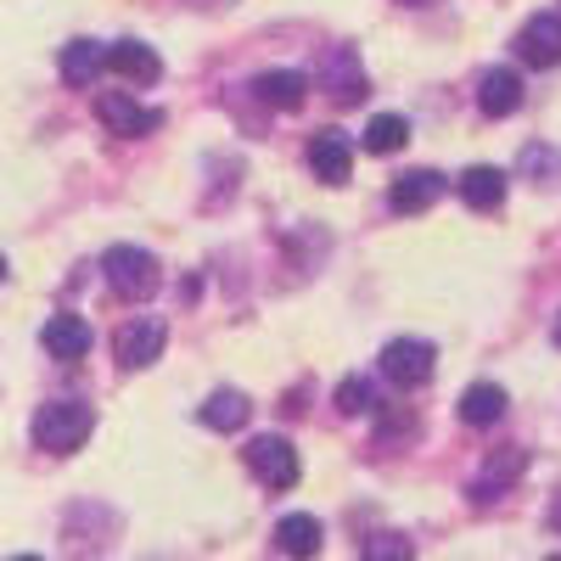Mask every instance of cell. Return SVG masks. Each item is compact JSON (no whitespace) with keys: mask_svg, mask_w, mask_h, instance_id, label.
I'll return each mask as SVG.
<instances>
[{"mask_svg":"<svg viewBox=\"0 0 561 561\" xmlns=\"http://www.w3.org/2000/svg\"><path fill=\"white\" fill-rule=\"evenodd\" d=\"M90 427H96L90 404H79V399H51V404H39V415H34V444H39L45 455H73V449L90 438Z\"/></svg>","mask_w":561,"mask_h":561,"instance_id":"cell-1","label":"cell"},{"mask_svg":"<svg viewBox=\"0 0 561 561\" xmlns=\"http://www.w3.org/2000/svg\"><path fill=\"white\" fill-rule=\"evenodd\" d=\"M102 270H107V287H113L118 298H129V304L152 298V293L163 287V270H158V259H152L147 248H107Z\"/></svg>","mask_w":561,"mask_h":561,"instance_id":"cell-2","label":"cell"},{"mask_svg":"<svg viewBox=\"0 0 561 561\" xmlns=\"http://www.w3.org/2000/svg\"><path fill=\"white\" fill-rule=\"evenodd\" d=\"M163 343H169V325L152 320V314H135L118 325V337H113V359L124 370H147L152 359H163Z\"/></svg>","mask_w":561,"mask_h":561,"instance_id":"cell-3","label":"cell"},{"mask_svg":"<svg viewBox=\"0 0 561 561\" xmlns=\"http://www.w3.org/2000/svg\"><path fill=\"white\" fill-rule=\"evenodd\" d=\"M433 343H421V337H393L382 348V370H388V382L393 388H421V382H433Z\"/></svg>","mask_w":561,"mask_h":561,"instance_id":"cell-4","label":"cell"},{"mask_svg":"<svg viewBox=\"0 0 561 561\" xmlns=\"http://www.w3.org/2000/svg\"><path fill=\"white\" fill-rule=\"evenodd\" d=\"M248 466H253V478L264 489H293L298 483V449L287 438H275V433H264V438L248 444Z\"/></svg>","mask_w":561,"mask_h":561,"instance_id":"cell-5","label":"cell"},{"mask_svg":"<svg viewBox=\"0 0 561 561\" xmlns=\"http://www.w3.org/2000/svg\"><path fill=\"white\" fill-rule=\"evenodd\" d=\"M96 118L113 129V135H152L158 124H163V113L158 107H140V102H129L124 96V90H102V96H96Z\"/></svg>","mask_w":561,"mask_h":561,"instance_id":"cell-6","label":"cell"},{"mask_svg":"<svg viewBox=\"0 0 561 561\" xmlns=\"http://www.w3.org/2000/svg\"><path fill=\"white\" fill-rule=\"evenodd\" d=\"M523 472H528V449H494V455L483 460V472L472 478V500H478V505L500 500Z\"/></svg>","mask_w":561,"mask_h":561,"instance_id":"cell-7","label":"cell"},{"mask_svg":"<svg viewBox=\"0 0 561 561\" xmlns=\"http://www.w3.org/2000/svg\"><path fill=\"white\" fill-rule=\"evenodd\" d=\"M517 51H523L528 68H556V62H561V18H556V12L528 18L523 34H517Z\"/></svg>","mask_w":561,"mask_h":561,"instance_id":"cell-8","label":"cell"},{"mask_svg":"<svg viewBox=\"0 0 561 561\" xmlns=\"http://www.w3.org/2000/svg\"><path fill=\"white\" fill-rule=\"evenodd\" d=\"M309 169H314V180H325V185H343L348 169H354L348 135H343V129H320V135L309 140Z\"/></svg>","mask_w":561,"mask_h":561,"instance_id":"cell-9","label":"cell"},{"mask_svg":"<svg viewBox=\"0 0 561 561\" xmlns=\"http://www.w3.org/2000/svg\"><path fill=\"white\" fill-rule=\"evenodd\" d=\"M478 107L489 118H511V113L523 107V73L517 68H489L478 79Z\"/></svg>","mask_w":561,"mask_h":561,"instance_id":"cell-10","label":"cell"},{"mask_svg":"<svg viewBox=\"0 0 561 561\" xmlns=\"http://www.w3.org/2000/svg\"><path fill=\"white\" fill-rule=\"evenodd\" d=\"M438 197H444V174L438 169H410V174L393 180V192H388L393 214H421V208H433Z\"/></svg>","mask_w":561,"mask_h":561,"instance_id":"cell-11","label":"cell"},{"mask_svg":"<svg viewBox=\"0 0 561 561\" xmlns=\"http://www.w3.org/2000/svg\"><path fill=\"white\" fill-rule=\"evenodd\" d=\"M107 68H113L118 79H129V84H152V79L163 73L158 51H152V45H140V39H118V45H107Z\"/></svg>","mask_w":561,"mask_h":561,"instance_id":"cell-12","label":"cell"},{"mask_svg":"<svg viewBox=\"0 0 561 561\" xmlns=\"http://www.w3.org/2000/svg\"><path fill=\"white\" fill-rule=\"evenodd\" d=\"M39 343H45L51 359H84L90 354V325L79 314H51V320H45V332H39Z\"/></svg>","mask_w":561,"mask_h":561,"instance_id":"cell-13","label":"cell"},{"mask_svg":"<svg viewBox=\"0 0 561 561\" xmlns=\"http://www.w3.org/2000/svg\"><path fill=\"white\" fill-rule=\"evenodd\" d=\"M275 550L287 561H314L320 556V523L309 517V511H298V517H280L275 523Z\"/></svg>","mask_w":561,"mask_h":561,"instance_id":"cell-14","label":"cell"},{"mask_svg":"<svg viewBox=\"0 0 561 561\" xmlns=\"http://www.w3.org/2000/svg\"><path fill=\"white\" fill-rule=\"evenodd\" d=\"M253 96L259 102H270V107H304V96H309V79L304 73H293V68H270V73H259L253 79Z\"/></svg>","mask_w":561,"mask_h":561,"instance_id":"cell-15","label":"cell"},{"mask_svg":"<svg viewBox=\"0 0 561 561\" xmlns=\"http://www.w3.org/2000/svg\"><path fill=\"white\" fill-rule=\"evenodd\" d=\"M460 197H466V208L494 214V208L505 203V174H500V169H489V163H472V169L460 174Z\"/></svg>","mask_w":561,"mask_h":561,"instance_id":"cell-16","label":"cell"},{"mask_svg":"<svg viewBox=\"0 0 561 561\" xmlns=\"http://www.w3.org/2000/svg\"><path fill=\"white\" fill-rule=\"evenodd\" d=\"M320 79H325V90H332L343 107L365 102V73H359L354 51H332V57H325V68H320Z\"/></svg>","mask_w":561,"mask_h":561,"instance_id":"cell-17","label":"cell"},{"mask_svg":"<svg viewBox=\"0 0 561 561\" xmlns=\"http://www.w3.org/2000/svg\"><path fill=\"white\" fill-rule=\"evenodd\" d=\"M505 388H494V382H472V388H466L460 393V421H466V427H494V421L505 415Z\"/></svg>","mask_w":561,"mask_h":561,"instance_id":"cell-18","label":"cell"},{"mask_svg":"<svg viewBox=\"0 0 561 561\" xmlns=\"http://www.w3.org/2000/svg\"><path fill=\"white\" fill-rule=\"evenodd\" d=\"M197 415H203V427H214V433H237V427H248L253 404H248L237 388H219V393H208V404H203Z\"/></svg>","mask_w":561,"mask_h":561,"instance_id":"cell-19","label":"cell"},{"mask_svg":"<svg viewBox=\"0 0 561 561\" xmlns=\"http://www.w3.org/2000/svg\"><path fill=\"white\" fill-rule=\"evenodd\" d=\"M57 68H62L68 84H90V79L107 68V51H102L96 39H68V45H62V57H57Z\"/></svg>","mask_w":561,"mask_h":561,"instance_id":"cell-20","label":"cell"},{"mask_svg":"<svg viewBox=\"0 0 561 561\" xmlns=\"http://www.w3.org/2000/svg\"><path fill=\"white\" fill-rule=\"evenodd\" d=\"M410 140V124L399 118V113H377L365 124V152H377V158H388V152H399Z\"/></svg>","mask_w":561,"mask_h":561,"instance_id":"cell-21","label":"cell"},{"mask_svg":"<svg viewBox=\"0 0 561 561\" xmlns=\"http://www.w3.org/2000/svg\"><path fill=\"white\" fill-rule=\"evenodd\" d=\"M332 399H337V410H343V415H365L370 404H377V388H370L365 377H343Z\"/></svg>","mask_w":561,"mask_h":561,"instance_id":"cell-22","label":"cell"},{"mask_svg":"<svg viewBox=\"0 0 561 561\" xmlns=\"http://www.w3.org/2000/svg\"><path fill=\"white\" fill-rule=\"evenodd\" d=\"M365 561H415V550L399 534H370L365 539Z\"/></svg>","mask_w":561,"mask_h":561,"instance_id":"cell-23","label":"cell"},{"mask_svg":"<svg viewBox=\"0 0 561 561\" xmlns=\"http://www.w3.org/2000/svg\"><path fill=\"white\" fill-rule=\"evenodd\" d=\"M550 528H561V489H556V500H550Z\"/></svg>","mask_w":561,"mask_h":561,"instance_id":"cell-24","label":"cell"},{"mask_svg":"<svg viewBox=\"0 0 561 561\" xmlns=\"http://www.w3.org/2000/svg\"><path fill=\"white\" fill-rule=\"evenodd\" d=\"M550 343H556V348H561V314H556V332H550Z\"/></svg>","mask_w":561,"mask_h":561,"instance_id":"cell-25","label":"cell"},{"mask_svg":"<svg viewBox=\"0 0 561 561\" xmlns=\"http://www.w3.org/2000/svg\"><path fill=\"white\" fill-rule=\"evenodd\" d=\"M404 7H427V0H404Z\"/></svg>","mask_w":561,"mask_h":561,"instance_id":"cell-26","label":"cell"},{"mask_svg":"<svg viewBox=\"0 0 561 561\" xmlns=\"http://www.w3.org/2000/svg\"><path fill=\"white\" fill-rule=\"evenodd\" d=\"M12 561H39V556H12Z\"/></svg>","mask_w":561,"mask_h":561,"instance_id":"cell-27","label":"cell"},{"mask_svg":"<svg viewBox=\"0 0 561 561\" xmlns=\"http://www.w3.org/2000/svg\"><path fill=\"white\" fill-rule=\"evenodd\" d=\"M0 280H7V259H0Z\"/></svg>","mask_w":561,"mask_h":561,"instance_id":"cell-28","label":"cell"},{"mask_svg":"<svg viewBox=\"0 0 561 561\" xmlns=\"http://www.w3.org/2000/svg\"><path fill=\"white\" fill-rule=\"evenodd\" d=\"M550 561H561V556H550Z\"/></svg>","mask_w":561,"mask_h":561,"instance_id":"cell-29","label":"cell"}]
</instances>
